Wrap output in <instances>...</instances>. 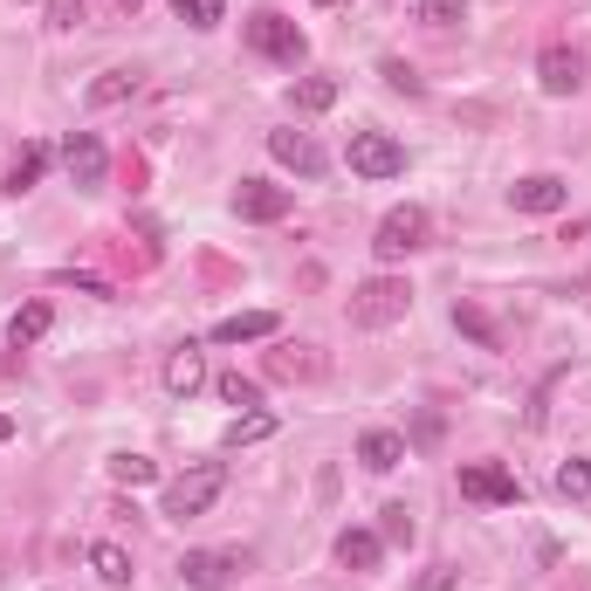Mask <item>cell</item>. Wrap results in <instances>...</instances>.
Wrapping results in <instances>:
<instances>
[{"label": "cell", "instance_id": "20", "mask_svg": "<svg viewBox=\"0 0 591 591\" xmlns=\"http://www.w3.org/2000/svg\"><path fill=\"white\" fill-rule=\"evenodd\" d=\"M90 571L104 578V584H132V550L104 536V544H90Z\"/></svg>", "mask_w": 591, "mask_h": 591}, {"label": "cell", "instance_id": "22", "mask_svg": "<svg viewBox=\"0 0 591 591\" xmlns=\"http://www.w3.org/2000/svg\"><path fill=\"white\" fill-rule=\"evenodd\" d=\"M111 481H117V488H151V481H159V461H145V454H111Z\"/></svg>", "mask_w": 591, "mask_h": 591}, {"label": "cell", "instance_id": "23", "mask_svg": "<svg viewBox=\"0 0 591 591\" xmlns=\"http://www.w3.org/2000/svg\"><path fill=\"white\" fill-rule=\"evenodd\" d=\"M275 433V413H262V406H254V413H235V427H227V447H254V441H269Z\"/></svg>", "mask_w": 591, "mask_h": 591}, {"label": "cell", "instance_id": "11", "mask_svg": "<svg viewBox=\"0 0 591 591\" xmlns=\"http://www.w3.org/2000/svg\"><path fill=\"white\" fill-rule=\"evenodd\" d=\"M269 151H275V166H289V172H303V179H317V172L330 166V151H323L310 132H269Z\"/></svg>", "mask_w": 591, "mask_h": 591}, {"label": "cell", "instance_id": "27", "mask_svg": "<svg viewBox=\"0 0 591 591\" xmlns=\"http://www.w3.org/2000/svg\"><path fill=\"white\" fill-rule=\"evenodd\" d=\"M420 21H433V29H454V21H468V0H420Z\"/></svg>", "mask_w": 591, "mask_h": 591}, {"label": "cell", "instance_id": "7", "mask_svg": "<svg viewBox=\"0 0 591 591\" xmlns=\"http://www.w3.org/2000/svg\"><path fill=\"white\" fill-rule=\"evenodd\" d=\"M461 496L502 509V502H523V488H516V475H509L502 461H468V468H461Z\"/></svg>", "mask_w": 591, "mask_h": 591}, {"label": "cell", "instance_id": "14", "mask_svg": "<svg viewBox=\"0 0 591 591\" xmlns=\"http://www.w3.org/2000/svg\"><path fill=\"white\" fill-rule=\"evenodd\" d=\"M275 330H282L275 310H235V317L214 323V344H262V338H275Z\"/></svg>", "mask_w": 591, "mask_h": 591}, {"label": "cell", "instance_id": "35", "mask_svg": "<svg viewBox=\"0 0 591 591\" xmlns=\"http://www.w3.org/2000/svg\"><path fill=\"white\" fill-rule=\"evenodd\" d=\"M317 8H338V0H317Z\"/></svg>", "mask_w": 591, "mask_h": 591}, {"label": "cell", "instance_id": "30", "mask_svg": "<svg viewBox=\"0 0 591 591\" xmlns=\"http://www.w3.org/2000/svg\"><path fill=\"white\" fill-rule=\"evenodd\" d=\"M454 323L468 330L475 344H496V330H488V317H481V310H468V303H454Z\"/></svg>", "mask_w": 591, "mask_h": 591}, {"label": "cell", "instance_id": "25", "mask_svg": "<svg viewBox=\"0 0 591 591\" xmlns=\"http://www.w3.org/2000/svg\"><path fill=\"white\" fill-rule=\"evenodd\" d=\"M172 14L186 21V29H220V14H227V0H172Z\"/></svg>", "mask_w": 591, "mask_h": 591}, {"label": "cell", "instance_id": "31", "mask_svg": "<svg viewBox=\"0 0 591 591\" xmlns=\"http://www.w3.org/2000/svg\"><path fill=\"white\" fill-rule=\"evenodd\" d=\"M378 76H385V83H393V90H406V96H420V76H413V69H406V62H385Z\"/></svg>", "mask_w": 591, "mask_h": 591}, {"label": "cell", "instance_id": "6", "mask_svg": "<svg viewBox=\"0 0 591 591\" xmlns=\"http://www.w3.org/2000/svg\"><path fill=\"white\" fill-rule=\"evenodd\" d=\"M509 207L530 214V220H544V214H564V207H571V186H564L557 172H530V179H516V186H509Z\"/></svg>", "mask_w": 591, "mask_h": 591}, {"label": "cell", "instance_id": "15", "mask_svg": "<svg viewBox=\"0 0 591 591\" xmlns=\"http://www.w3.org/2000/svg\"><path fill=\"white\" fill-rule=\"evenodd\" d=\"M378 557H385L378 530H338V564L344 571H378Z\"/></svg>", "mask_w": 591, "mask_h": 591}, {"label": "cell", "instance_id": "8", "mask_svg": "<svg viewBox=\"0 0 591 591\" xmlns=\"http://www.w3.org/2000/svg\"><path fill=\"white\" fill-rule=\"evenodd\" d=\"M536 83H544V96H578L584 90V56L571 42H550L544 56H536Z\"/></svg>", "mask_w": 591, "mask_h": 591}, {"label": "cell", "instance_id": "16", "mask_svg": "<svg viewBox=\"0 0 591 591\" xmlns=\"http://www.w3.org/2000/svg\"><path fill=\"white\" fill-rule=\"evenodd\" d=\"M357 461H365V468H372V475H393V468H399V461H406V441H399V433H393V427H372V433H365V441H357Z\"/></svg>", "mask_w": 591, "mask_h": 591}, {"label": "cell", "instance_id": "18", "mask_svg": "<svg viewBox=\"0 0 591 591\" xmlns=\"http://www.w3.org/2000/svg\"><path fill=\"white\" fill-rule=\"evenodd\" d=\"M138 96V69H104L90 83V111H117V104H132Z\"/></svg>", "mask_w": 591, "mask_h": 591}, {"label": "cell", "instance_id": "10", "mask_svg": "<svg viewBox=\"0 0 591 591\" xmlns=\"http://www.w3.org/2000/svg\"><path fill=\"white\" fill-rule=\"evenodd\" d=\"M289 207H296L289 186H269V179H241L235 186V214L241 220H289Z\"/></svg>", "mask_w": 591, "mask_h": 591}, {"label": "cell", "instance_id": "34", "mask_svg": "<svg viewBox=\"0 0 591 591\" xmlns=\"http://www.w3.org/2000/svg\"><path fill=\"white\" fill-rule=\"evenodd\" d=\"M117 8H132V14H138V0H117Z\"/></svg>", "mask_w": 591, "mask_h": 591}, {"label": "cell", "instance_id": "2", "mask_svg": "<svg viewBox=\"0 0 591 591\" xmlns=\"http://www.w3.org/2000/svg\"><path fill=\"white\" fill-rule=\"evenodd\" d=\"M220 488H227V468H220V461H200V468H186V475L166 488V516H172V523L207 516V509L220 502Z\"/></svg>", "mask_w": 591, "mask_h": 591}, {"label": "cell", "instance_id": "13", "mask_svg": "<svg viewBox=\"0 0 591 591\" xmlns=\"http://www.w3.org/2000/svg\"><path fill=\"white\" fill-rule=\"evenodd\" d=\"M179 578H186L193 591H227L235 557H227V550H186V557H179Z\"/></svg>", "mask_w": 591, "mask_h": 591}, {"label": "cell", "instance_id": "1", "mask_svg": "<svg viewBox=\"0 0 591 591\" xmlns=\"http://www.w3.org/2000/svg\"><path fill=\"white\" fill-rule=\"evenodd\" d=\"M406 310H413L406 275H372V282L351 289V323L357 330H393V323H406Z\"/></svg>", "mask_w": 591, "mask_h": 591}, {"label": "cell", "instance_id": "3", "mask_svg": "<svg viewBox=\"0 0 591 591\" xmlns=\"http://www.w3.org/2000/svg\"><path fill=\"white\" fill-rule=\"evenodd\" d=\"M248 48H254V56H269V62H282V69H296L303 56H310V42H303V29H296L289 14H275V8L248 14Z\"/></svg>", "mask_w": 591, "mask_h": 591}, {"label": "cell", "instance_id": "19", "mask_svg": "<svg viewBox=\"0 0 591 591\" xmlns=\"http://www.w3.org/2000/svg\"><path fill=\"white\" fill-rule=\"evenodd\" d=\"M289 104H296L303 117H323L330 104H338V76H303V83L289 90Z\"/></svg>", "mask_w": 591, "mask_h": 591}, {"label": "cell", "instance_id": "32", "mask_svg": "<svg viewBox=\"0 0 591 591\" xmlns=\"http://www.w3.org/2000/svg\"><path fill=\"white\" fill-rule=\"evenodd\" d=\"M21 372V357H0V378H14Z\"/></svg>", "mask_w": 591, "mask_h": 591}, {"label": "cell", "instance_id": "4", "mask_svg": "<svg viewBox=\"0 0 591 591\" xmlns=\"http://www.w3.org/2000/svg\"><path fill=\"white\" fill-rule=\"evenodd\" d=\"M344 166L357 179H399L406 172V151H399V138H385V132H351Z\"/></svg>", "mask_w": 591, "mask_h": 591}, {"label": "cell", "instance_id": "5", "mask_svg": "<svg viewBox=\"0 0 591 591\" xmlns=\"http://www.w3.org/2000/svg\"><path fill=\"white\" fill-rule=\"evenodd\" d=\"M413 248H427V207H393L372 235V254L378 262H399V254H413Z\"/></svg>", "mask_w": 591, "mask_h": 591}, {"label": "cell", "instance_id": "12", "mask_svg": "<svg viewBox=\"0 0 591 591\" xmlns=\"http://www.w3.org/2000/svg\"><path fill=\"white\" fill-rule=\"evenodd\" d=\"M200 385H207V351H200V344L186 338V344H179V351L166 357V393H172V399H193Z\"/></svg>", "mask_w": 591, "mask_h": 591}, {"label": "cell", "instance_id": "33", "mask_svg": "<svg viewBox=\"0 0 591 591\" xmlns=\"http://www.w3.org/2000/svg\"><path fill=\"white\" fill-rule=\"evenodd\" d=\"M0 441H14V420L8 413H0Z\"/></svg>", "mask_w": 591, "mask_h": 591}, {"label": "cell", "instance_id": "29", "mask_svg": "<svg viewBox=\"0 0 591 591\" xmlns=\"http://www.w3.org/2000/svg\"><path fill=\"white\" fill-rule=\"evenodd\" d=\"M385 544H413V516H406V502H385Z\"/></svg>", "mask_w": 591, "mask_h": 591}, {"label": "cell", "instance_id": "24", "mask_svg": "<svg viewBox=\"0 0 591 591\" xmlns=\"http://www.w3.org/2000/svg\"><path fill=\"white\" fill-rule=\"evenodd\" d=\"M214 393H220L227 406H241V413H254V406H262V385L241 378V372H220V378H214Z\"/></svg>", "mask_w": 591, "mask_h": 591}, {"label": "cell", "instance_id": "17", "mask_svg": "<svg viewBox=\"0 0 591 591\" xmlns=\"http://www.w3.org/2000/svg\"><path fill=\"white\" fill-rule=\"evenodd\" d=\"M48 323H56V310H48V303H21V310L8 317V344H14V351L42 344V338H48Z\"/></svg>", "mask_w": 591, "mask_h": 591}, {"label": "cell", "instance_id": "28", "mask_svg": "<svg viewBox=\"0 0 591 591\" xmlns=\"http://www.w3.org/2000/svg\"><path fill=\"white\" fill-rule=\"evenodd\" d=\"M42 14H48V29H83V0H42Z\"/></svg>", "mask_w": 591, "mask_h": 591}, {"label": "cell", "instance_id": "21", "mask_svg": "<svg viewBox=\"0 0 591 591\" xmlns=\"http://www.w3.org/2000/svg\"><path fill=\"white\" fill-rule=\"evenodd\" d=\"M42 172H48V145H29L21 159L8 166V193H29V186H42Z\"/></svg>", "mask_w": 591, "mask_h": 591}, {"label": "cell", "instance_id": "9", "mask_svg": "<svg viewBox=\"0 0 591 591\" xmlns=\"http://www.w3.org/2000/svg\"><path fill=\"white\" fill-rule=\"evenodd\" d=\"M62 166H69V179L83 193H96V186H104V172H111V151H104V138H96V132H69Z\"/></svg>", "mask_w": 591, "mask_h": 591}, {"label": "cell", "instance_id": "26", "mask_svg": "<svg viewBox=\"0 0 591 591\" xmlns=\"http://www.w3.org/2000/svg\"><path fill=\"white\" fill-rule=\"evenodd\" d=\"M557 496L564 502H584L591 496V461H564V468H557Z\"/></svg>", "mask_w": 591, "mask_h": 591}]
</instances>
